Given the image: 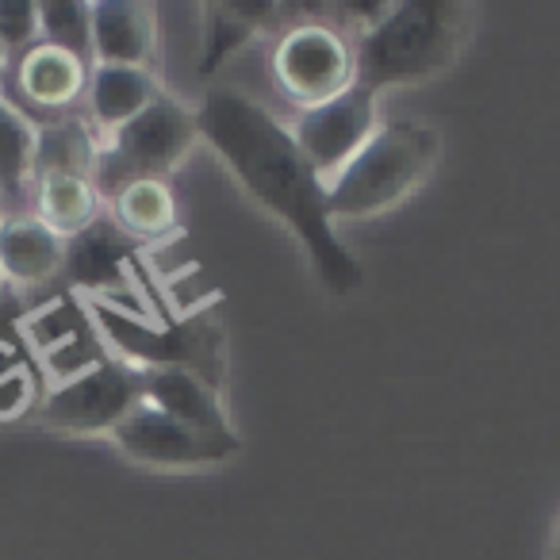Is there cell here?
<instances>
[{
    "mask_svg": "<svg viewBox=\"0 0 560 560\" xmlns=\"http://www.w3.org/2000/svg\"><path fill=\"white\" fill-rule=\"evenodd\" d=\"M93 58L96 66H139L154 58V20L135 0H96L93 4Z\"/></svg>",
    "mask_w": 560,
    "mask_h": 560,
    "instance_id": "obj_12",
    "label": "cell"
},
{
    "mask_svg": "<svg viewBox=\"0 0 560 560\" xmlns=\"http://www.w3.org/2000/svg\"><path fill=\"white\" fill-rule=\"evenodd\" d=\"M158 96H162L158 78L139 66H93L89 73V112L96 127H104L108 135L131 124Z\"/></svg>",
    "mask_w": 560,
    "mask_h": 560,
    "instance_id": "obj_15",
    "label": "cell"
},
{
    "mask_svg": "<svg viewBox=\"0 0 560 560\" xmlns=\"http://www.w3.org/2000/svg\"><path fill=\"white\" fill-rule=\"evenodd\" d=\"M108 203L127 238H162L177 226V200L165 180H135Z\"/></svg>",
    "mask_w": 560,
    "mask_h": 560,
    "instance_id": "obj_17",
    "label": "cell"
},
{
    "mask_svg": "<svg viewBox=\"0 0 560 560\" xmlns=\"http://www.w3.org/2000/svg\"><path fill=\"white\" fill-rule=\"evenodd\" d=\"M66 272V238L35 215L0 219V277L20 289H39Z\"/></svg>",
    "mask_w": 560,
    "mask_h": 560,
    "instance_id": "obj_10",
    "label": "cell"
},
{
    "mask_svg": "<svg viewBox=\"0 0 560 560\" xmlns=\"http://www.w3.org/2000/svg\"><path fill=\"white\" fill-rule=\"evenodd\" d=\"M101 203L104 200L93 177H81V173H39L35 177V219L66 242L78 238L101 219Z\"/></svg>",
    "mask_w": 560,
    "mask_h": 560,
    "instance_id": "obj_16",
    "label": "cell"
},
{
    "mask_svg": "<svg viewBox=\"0 0 560 560\" xmlns=\"http://www.w3.org/2000/svg\"><path fill=\"white\" fill-rule=\"evenodd\" d=\"M96 154H101V142L89 131V124H81V119H55V124L39 127L32 177H39V173H81V177H93Z\"/></svg>",
    "mask_w": 560,
    "mask_h": 560,
    "instance_id": "obj_18",
    "label": "cell"
},
{
    "mask_svg": "<svg viewBox=\"0 0 560 560\" xmlns=\"http://www.w3.org/2000/svg\"><path fill=\"white\" fill-rule=\"evenodd\" d=\"M0 43L9 58L39 43V0H0Z\"/></svg>",
    "mask_w": 560,
    "mask_h": 560,
    "instance_id": "obj_23",
    "label": "cell"
},
{
    "mask_svg": "<svg viewBox=\"0 0 560 560\" xmlns=\"http://www.w3.org/2000/svg\"><path fill=\"white\" fill-rule=\"evenodd\" d=\"M4 70H9V50H4V43H0V78H4Z\"/></svg>",
    "mask_w": 560,
    "mask_h": 560,
    "instance_id": "obj_24",
    "label": "cell"
},
{
    "mask_svg": "<svg viewBox=\"0 0 560 560\" xmlns=\"http://www.w3.org/2000/svg\"><path fill=\"white\" fill-rule=\"evenodd\" d=\"M35 139H39V127L0 96V188L16 196L20 185L32 177L35 162Z\"/></svg>",
    "mask_w": 560,
    "mask_h": 560,
    "instance_id": "obj_20",
    "label": "cell"
},
{
    "mask_svg": "<svg viewBox=\"0 0 560 560\" xmlns=\"http://www.w3.org/2000/svg\"><path fill=\"white\" fill-rule=\"evenodd\" d=\"M196 139H200L196 112H188L177 96L162 93L147 112H139L131 124L112 131L108 142H101L93 170L101 200H112L135 180H165V173L177 170Z\"/></svg>",
    "mask_w": 560,
    "mask_h": 560,
    "instance_id": "obj_4",
    "label": "cell"
},
{
    "mask_svg": "<svg viewBox=\"0 0 560 560\" xmlns=\"http://www.w3.org/2000/svg\"><path fill=\"white\" fill-rule=\"evenodd\" d=\"M442 154V135L419 119L376 127L361 154L327 185L330 219H369L415 192Z\"/></svg>",
    "mask_w": 560,
    "mask_h": 560,
    "instance_id": "obj_3",
    "label": "cell"
},
{
    "mask_svg": "<svg viewBox=\"0 0 560 560\" xmlns=\"http://www.w3.org/2000/svg\"><path fill=\"white\" fill-rule=\"evenodd\" d=\"M89 66L50 43H35L16 62V85L27 104L43 112H66L89 89Z\"/></svg>",
    "mask_w": 560,
    "mask_h": 560,
    "instance_id": "obj_13",
    "label": "cell"
},
{
    "mask_svg": "<svg viewBox=\"0 0 560 560\" xmlns=\"http://www.w3.org/2000/svg\"><path fill=\"white\" fill-rule=\"evenodd\" d=\"M272 81L304 112L327 104L353 85V47L327 24H296L272 50Z\"/></svg>",
    "mask_w": 560,
    "mask_h": 560,
    "instance_id": "obj_5",
    "label": "cell"
},
{
    "mask_svg": "<svg viewBox=\"0 0 560 560\" xmlns=\"http://www.w3.org/2000/svg\"><path fill=\"white\" fill-rule=\"evenodd\" d=\"M552 560H560V534H557V549H552Z\"/></svg>",
    "mask_w": 560,
    "mask_h": 560,
    "instance_id": "obj_25",
    "label": "cell"
},
{
    "mask_svg": "<svg viewBox=\"0 0 560 560\" xmlns=\"http://www.w3.org/2000/svg\"><path fill=\"white\" fill-rule=\"evenodd\" d=\"M35 404V381L32 369L24 365L16 350L0 342V419H20Z\"/></svg>",
    "mask_w": 560,
    "mask_h": 560,
    "instance_id": "obj_22",
    "label": "cell"
},
{
    "mask_svg": "<svg viewBox=\"0 0 560 560\" xmlns=\"http://www.w3.org/2000/svg\"><path fill=\"white\" fill-rule=\"evenodd\" d=\"M93 315L101 319L96 327L104 330V338L119 346L127 358L142 361L147 369H192L219 388V373H223L219 369V330L208 315L185 319L170 330H150L147 323L127 319L124 312H112L104 304H96Z\"/></svg>",
    "mask_w": 560,
    "mask_h": 560,
    "instance_id": "obj_6",
    "label": "cell"
},
{
    "mask_svg": "<svg viewBox=\"0 0 560 560\" xmlns=\"http://www.w3.org/2000/svg\"><path fill=\"white\" fill-rule=\"evenodd\" d=\"M116 445L131 460L142 465H162V468H188V465H215L226 460L238 450V434H208L188 422L173 419V415L158 411L150 404H139L116 430H112Z\"/></svg>",
    "mask_w": 560,
    "mask_h": 560,
    "instance_id": "obj_8",
    "label": "cell"
},
{
    "mask_svg": "<svg viewBox=\"0 0 560 560\" xmlns=\"http://www.w3.org/2000/svg\"><path fill=\"white\" fill-rule=\"evenodd\" d=\"M196 124L200 139L211 142L238 185L296 234L323 284L335 296H350L361 284V269L327 211V180L300 154L292 127L280 124L254 96L226 85L203 93Z\"/></svg>",
    "mask_w": 560,
    "mask_h": 560,
    "instance_id": "obj_1",
    "label": "cell"
},
{
    "mask_svg": "<svg viewBox=\"0 0 560 560\" xmlns=\"http://www.w3.org/2000/svg\"><path fill=\"white\" fill-rule=\"evenodd\" d=\"M39 39L93 70V4L85 0H39Z\"/></svg>",
    "mask_w": 560,
    "mask_h": 560,
    "instance_id": "obj_19",
    "label": "cell"
},
{
    "mask_svg": "<svg viewBox=\"0 0 560 560\" xmlns=\"http://www.w3.org/2000/svg\"><path fill=\"white\" fill-rule=\"evenodd\" d=\"M465 24L468 9L450 0L388 4V12L353 47V85L376 96L388 85L438 78L457 62L465 47Z\"/></svg>",
    "mask_w": 560,
    "mask_h": 560,
    "instance_id": "obj_2",
    "label": "cell"
},
{
    "mask_svg": "<svg viewBox=\"0 0 560 560\" xmlns=\"http://www.w3.org/2000/svg\"><path fill=\"white\" fill-rule=\"evenodd\" d=\"M373 135H376V96L361 85H350L335 101L300 112L296 127H292V139H296L300 154L312 162V170L327 185L361 154V147Z\"/></svg>",
    "mask_w": 560,
    "mask_h": 560,
    "instance_id": "obj_7",
    "label": "cell"
},
{
    "mask_svg": "<svg viewBox=\"0 0 560 560\" xmlns=\"http://www.w3.org/2000/svg\"><path fill=\"white\" fill-rule=\"evenodd\" d=\"M142 404L158 407V411L173 415V419L188 422L208 434H226V415L219 404V388L208 384L192 369H142L139 373Z\"/></svg>",
    "mask_w": 560,
    "mask_h": 560,
    "instance_id": "obj_11",
    "label": "cell"
},
{
    "mask_svg": "<svg viewBox=\"0 0 560 560\" xmlns=\"http://www.w3.org/2000/svg\"><path fill=\"white\" fill-rule=\"evenodd\" d=\"M254 39V24L238 12V4H208V24H203V66L200 73L211 78L234 50Z\"/></svg>",
    "mask_w": 560,
    "mask_h": 560,
    "instance_id": "obj_21",
    "label": "cell"
},
{
    "mask_svg": "<svg viewBox=\"0 0 560 560\" xmlns=\"http://www.w3.org/2000/svg\"><path fill=\"white\" fill-rule=\"evenodd\" d=\"M127 254H131V238L119 231L116 219L101 215L89 231L66 242V272L81 289L112 292L127 280Z\"/></svg>",
    "mask_w": 560,
    "mask_h": 560,
    "instance_id": "obj_14",
    "label": "cell"
},
{
    "mask_svg": "<svg viewBox=\"0 0 560 560\" xmlns=\"http://www.w3.org/2000/svg\"><path fill=\"white\" fill-rule=\"evenodd\" d=\"M0 219H4V215H0ZM0 289H4V277H0Z\"/></svg>",
    "mask_w": 560,
    "mask_h": 560,
    "instance_id": "obj_26",
    "label": "cell"
},
{
    "mask_svg": "<svg viewBox=\"0 0 560 560\" xmlns=\"http://www.w3.org/2000/svg\"><path fill=\"white\" fill-rule=\"evenodd\" d=\"M139 404V373L124 365H93L50 392L39 415L58 430L89 434V430H116Z\"/></svg>",
    "mask_w": 560,
    "mask_h": 560,
    "instance_id": "obj_9",
    "label": "cell"
}]
</instances>
